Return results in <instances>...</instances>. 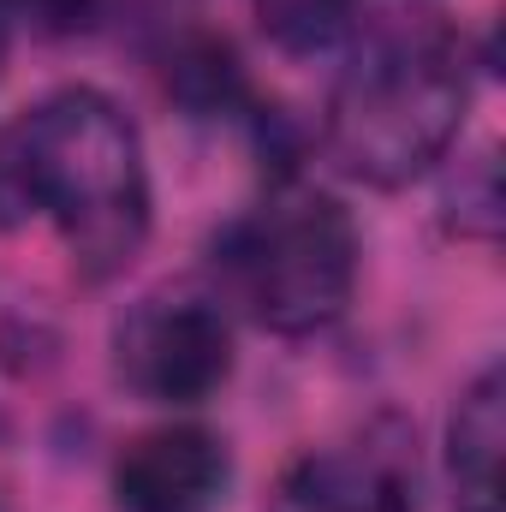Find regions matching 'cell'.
I'll list each match as a JSON object with an SVG mask.
<instances>
[{"instance_id": "6", "label": "cell", "mask_w": 506, "mask_h": 512, "mask_svg": "<svg viewBox=\"0 0 506 512\" xmlns=\"http://www.w3.org/2000/svg\"><path fill=\"white\" fill-rule=\"evenodd\" d=\"M221 489H227V447L191 423L137 435L114 465L120 512H215Z\"/></svg>"}, {"instance_id": "1", "label": "cell", "mask_w": 506, "mask_h": 512, "mask_svg": "<svg viewBox=\"0 0 506 512\" xmlns=\"http://www.w3.org/2000/svg\"><path fill=\"white\" fill-rule=\"evenodd\" d=\"M54 215L84 280L120 274L149 233V179L131 120L102 90H60L0 131V227Z\"/></svg>"}, {"instance_id": "8", "label": "cell", "mask_w": 506, "mask_h": 512, "mask_svg": "<svg viewBox=\"0 0 506 512\" xmlns=\"http://www.w3.org/2000/svg\"><path fill=\"white\" fill-rule=\"evenodd\" d=\"M352 0H262V24L286 42V48H322Z\"/></svg>"}, {"instance_id": "3", "label": "cell", "mask_w": 506, "mask_h": 512, "mask_svg": "<svg viewBox=\"0 0 506 512\" xmlns=\"http://www.w3.org/2000/svg\"><path fill=\"white\" fill-rule=\"evenodd\" d=\"M239 280L256 322L274 334L328 328L358 280V227L328 191H298L268 203L239 239Z\"/></svg>"}, {"instance_id": "7", "label": "cell", "mask_w": 506, "mask_h": 512, "mask_svg": "<svg viewBox=\"0 0 506 512\" xmlns=\"http://www.w3.org/2000/svg\"><path fill=\"white\" fill-rule=\"evenodd\" d=\"M501 453H506V376L489 364L459 393V411L447 423V459L459 483V512L501 507Z\"/></svg>"}, {"instance_id": "4", "label": "cell", "mask_w": 506, "mask_h": 512, "mask_svg": "<svg viewBox=\"0 0 506 512\" xmlns=\"http://www.w3.org/2000/svg\"><path fill=\"white\" fill-rule=\"evenodd\" d=\"M120 370L143 399L203 405L233 376V334L209 298H149L120 328Z\"/></svg>"}, {"instance_id": "5", "label": "cell", "mask_w": 506, "mask_h": 512, "mask_svg": "<svg viewBox=\"0 0 506 512\" xmlns=\"http://www.w3.org/2000/svg\"><path fill=\"white\" fill-rule=\"evenodd\" d=\"M417 507V447L399 417H376L358 447L304 453L280 477L274 512H411Z\"/></svg>"}, {"instance_id": "2", "label": "cell", "mask_w": 506, "mask_h": 512, "mask_svg": "<svg viewBox=\"0 0 506 512\" xmlns=\"http://www.w3.org/2000/svg\"><path fill=\"white\" fill-rule=\"evenodd\" d=\"M465 66L447 30L393 24L376 30L340 72L328 102V149L364 185H405L459 137Z\"/></svg>"}, {"instance_id": "9", "label": "cell", "mask_w": 506, "mask_h": 512, "mask_svg": "<svg viewBox=\"0 0 506 512\" xmlns=\"http://www.w3.org/2000/svg\"><path fill=\"white\" fill-rule=\"evenodd\" d=\"M453 203H459V233H477V239L501 233V191H495V161H477V167H471V179H459Z\"/></svg>"}]
</instances>
